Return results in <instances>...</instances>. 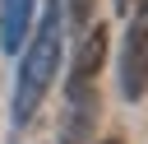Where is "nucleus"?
<instances>
[{"label": "nucleus", "instance_id": "f257e3e1", "mask_svg": "<svg viewBox=\"0 0 148 144\" xmlns=\"http://www.w3.org/2000/svg\"><path fill=\"white\" fill-rule=\"evenodd\" d=\"M60 56H65V33H60V0H46V14L23 51L18 79H14V121L28 125L51 88V79L60 74Z\"/></svg>", "mask_w": 148, "mask_h": 144}, {"label": "nucleus", "instance_id": "f03ea898", "mask_svg": "<svg viewBox=\"0 0 148 144\" xmlns=\"http://www.w3.org/2000/svg\"><path fill=\"white\" fill-rule=\"evenodd\" d=\"M102 56H106V33L97 23V33L83 37L74 65H69V84H65V135L60 144H88L97 111H102V93H97V74H102Z\"/></svg>", "mask_w": 148, "mask_h": 144}, {"label": "nucleus", "instance_id": "7ed1b4c3", "mask_svg": "<svg viewBox=\"0 0 148 144\" xmlns=\"http://www.w3.org/2000/svg\"><path fill=\"white\" fill-rule=\"evenodd\" d=\"M120 93L139 102L148 93V0L134 5V19L125 28V51H120Z\"/></svg>", "mask_w": 148, "mask_h": 144}, {"label": "nucleus", "instance_id": "20e7f679", "mask_svg": "<svg viewBox=\"0 0 148 144\" xmlns=\"http://www.w3.org/2000/svg\"><path fill=\"white\" fill-rule=\"evenodd\" d=\"M32 9H37V0H0V42H5V51L23 46V37L32 28Z\"/></svg>", "mask_w": 148, "mask_h": 144}, {"label": "nucleus", "instance_id": "39448f33", "mask_svg": "<svg viewBox=\"0 0 148 144\" xmlns=\"http://www.w3.org/2000/svg\"><path fill=\"white\" fill-rule=\"evenodd\" d=\"M92 5H97V0H65V9H69V19H74L79 28H83V23L92 19Z\"/></svg>", "mask_w": 148, "mask_h": 144}, {"label": "nucleus", "instance_id": "423d86ee", "mask_svg": "<svg viewBox=\"0 0 148 144\" xmlns=\"http://www.w3.org/2000/svg\"><path fill=\"white\" fill-rule=\"evenodd\" d=\"M116 9H120V14H125V9H130V0H116Z\"/></svg>", "mask_w": 148, "mask_h": 144}, {"label": "nucleus", "instance_id": "0eeeda50", "mask_svg": "<svg viewBox=\"0 0 148 144\" xmlns=\"http://www.w3.org/2000/svg\"><path fill=\"white\" fill-rule=\"evenodd\" d=\"M102 144H120V139H102Z\"/></svg>", "mask_w": 148, "mask_h": 144}]
</instances>
